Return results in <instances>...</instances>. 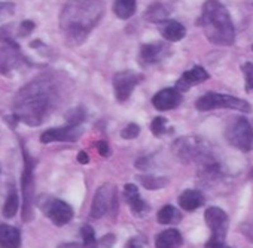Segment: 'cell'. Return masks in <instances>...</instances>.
I'll return each mask as SVG.
<instances>
[{"mask_svg": "<svg viewBox=\"0 0 253 248\" xmlns=\"http://www.w3.org/2000/svg\"><path fill=\"white\" fill-rule=\"evenodd\" d=\"M58 88L52 78L39 76L23 88L14 97V118L27 126H41L57 108Z\"/></svg>", "mask_w": 253, "mask_h": 248, "instance_id": "1", "label": "cell"}, {"mask_svg": "<svg viewBox=\"0 0 253 248\" xmlns=\"http://www.w3.org/2000/svg\"><path fill=\"white\" fill-rule=\"evenodd\" d=\"M104 15L103 0H69L58 18L60 30L72 45H81Z\"/></svg>", "mask_w": 253, "mask_h": 248, "instance_id": "2", "label": "cell"}, {"mask_svg": "<svg viewBox=\"0 0 253 248\" xmlns=\"http://www.w3.org/2000/svg\"><path fill=\"white\" fill-rule=\"evenodd\" d=\"M200 26L211 44L219 47L234 45L235 29L231 15L219 0H207L203 5Z\"/></svg>", "mask_w": 253, "mask_h": 248, "instance_id": "3", "label": "cell"}, {"mask_svg": "<svg viewBox=\"0 0 253 248\" xmlns=\"http://www.w3.org/2000/svg\"><path fill=\"white\" fill-rule=\"evenodd\" d=\"M195 108L198 111H211V109H235L240 112H250L252 106L249 105V102L234 97V96H228V94H220V93H214V91H209L204 96H201L197 102H195Z\"/></svg>", "mask_w": 253, "mask_h": 248, "instance_id": "4", "label": "cell"}, {"mask_svg": "<svg viewBox=\"0 0 253 248\" xmlns=\"http://www.w3.org/2000/svg\"><path fill=\"white\" fill-rule=\"evenodd\" d=\"M204 220L211 230V236L206 242L204 248H223L228 232V215L225 211L217 206H210L204 212Z\"/></svg>", "mask_w": 253, "mask_h": 248, "instance_id": "5", "label": "cell"}, {"mask_svg": "<svg viewBox=\"0 0 253 248\" xmlns=\"http://www.w3.org/2000/svg\"><path fill=\"white\" fill-rule=\"evenodd\" d=\"M225 138L229 145L240 151H250L253 148V129L244 117L234 118L225 129Z\"/></svg>", "mask_w": 253, "mask_h": 248, "instance_id": "6", "label": "cell"}, {"mask_svg": "<svg viewBox=\"0 0 253 248\" xmlns=\"http://www.w3.org/2000/svg\"><path fill=\"white\" fill-rule=\"evenodd\" d=\"M173 153L183 162H201L211 154L206 141L195 136H185L177 139L173 145Z\"/></svg>", "mask_w": 253, "mask_h": 248, "instance_id": "7", "label": "cell"}, {"mask_svg": "<svg viewBox=\"0 0 253 248\" xmlns=\"http://www.w3.org/2000/svg\"><path fill=\"white\" fill-rule=\"evenodd\" d=\"M23 157H24V171H23V177H21L23 220L30 221L33 218V199H35V181H33L35 162L24 147H23Z\"/></svg>", "mask_w": 253, "mask_h": 248, "instance_id": "8", "label": "cell"}, {"mask_svg": "<svg viewBox=\"0 0 253 248\" xmlns=\"http://www.w3.org/2000/svg\"><path fill=\"white\" fill-rule=\"evenodd\" d=\"M41 208L46 214V217L55 224V226H64L73 218V209L69 203L64 200L48 197L41 203Z\"/></svg>", "mask_w": 253, "mask_h": 248, "instance_id": "9", "label": "cell"}, {"mask_svg": "<svg viewBox=\"0 0 253 248\" xmlns=\"http://www.w3.org/2000/svg\"><path fill=\"white\" fill-rule=\"evenodd\" d=\"M139 81H140V76H137L131 70H121V72L115 73V76H113V90H115L116 99L119 102L128 100L133 90L137 87Z\"/></svg>", "mask_w": 253, "mask_h": 248, "instance_id": "10", "label": "cell"}, {"mask_svg": "<svg viewBox=\"0 0 253 248\" xmlns=\"http://www.w3.org/2000/svg\"><path fill=\"white\" fill-rule=\"evenodd\" d=\"M115 202V188L110 184H103L94 194L91 205V217L101 218Z\"/></svg>", "mask_w": 253, "mask_h": 248, "instance_id": "11", "label": "cell"}, {"mask_svg": "<svg viewBox=\"0 0 253 248\" xmlns=\"http://www.w3.org/2000/svg\"><path fill=\"white\" fill-rule=\"evenodd\" d=\"M82 135V130L75 126H66V127H55L43 132L41 135L42 144H51V142H75Z\"/></svg>", "mask_w": 253, "mask_h": 248, "instance_id": "12", "label": "cell"}, {"mask_svg": "<svg viewBox=\"0 0 253 248\" xmlns=\"http://www.w3.org/2000/svg\"><path fill=\"white\" fill-rule=\"evenodd\" d=\"M182 100H183L182 93L176 87L164 88L152 97V105L158 111H170V109L177 108L182 103Z\"/></svg>", "mask_w": 253, "mask_h": 248, "instance_id": "13", "label": "cell"}, {"mask_svg": "<svg viewBox=\"0 0 253 248\" xmlns=\"http://www.w3.org/2000/svg\"><path fill=\"white\" fill-rule=\"evenodd\" d=\"M170 54V47L164 42L143 44L140 47V60L143 64H155Z\"/></svg>", "mask_w": 253, "mask_h": 248, "instance_id": "14", "label": "cell"}, {"mask_svg": "<svg viewBox=\"0 0 253 248\" xmlns=\"http://www.w3.org/2000/svg\"><path fill=\"white\" fill-rule=\"evenodd\" d=\"M209 78H210V75H209V72L203 66H194L189 70H186V72L182 73V76L176 82V88L180 93H185L189 88H192V87H195V85L207 81Z\"/></svg>", "mask_w": 253, "mask_h": 248, "instance_id": "15", "label": "cell"}, {"mask_svg": "<svg viewBox=\"0 0 253 248\" xmlns=\"http://www.w3.org/2000/svg\"><path fill=\"white\" fill-rule=\"evenodd\" d=\"M124 197L128 203L131 212L137 217H145L149 211V205L140 197L139 188L134 184H125L124 187Z\"/></svg>", "mask_w": 253, "mask_h": 248, "instance_id": "16", "label": "cell"}, {"mask_svg": "<svg viewBox=\"0 0 253 248\" xmlns=\"http://www.w3.org/2000/svg\"><path fill=\"white\" fill-rule=\"evenodd\" d=\"M21 232L9 224H0V248H20Z\"/></svg>", "mask_w": 253, "mask_h": 248, "instance_id": "17", "label": "cell"}, {"mask_svg": "<svg viewBox=\"0 0 253 248\" xmlns=\"http://www.w3.org/2000/svg\"><path fill=\"white\" fill-rule=\"evenodd\" d=\"M179 205L182 209L185 211H194L197 208H200L204 203V196L200 190H194V188H188L185 190L180 196H179Z\"/></svg>", "mask_w": 253, "mask_h": 248, "instance_id": "18", "label": "cell"}, {"mask_svg": "<svg viewBox=\"0 0 253 248\" xmlns=\"http://www.w3.org/2000/svg\"><path fill=\"white\" fill-rule=\"evenodd\" d=\"M182 242V235L177 229H167L157 236L155 248H179Z\"/></svg>", "mask_w": 253, "mask_h": 248, "instance_id": "19", "label": "cell"}, {"mask_svg": "<svg viewBox=\"0 0 253 248\" xmlns=\"http://www.w3.org/2000/svg\"><path fill=\"white\" fill-rule=\"evenodd\" d=\"M161 35L169 41V42H177L186 36V29L183 24L174 20H167L166 23L161 24Z\"/></svg>", "mask_w": 253, "mask_h": 248, "instance_id": "20", "label": "cell"}, {"mask_svg": "<svg viewBox=\"0 0 253 248\" xmlns=\"http://www.w3.org/2000/svg\"><path fill=\"white\" fill-rule=\"evenodd\" d=\"M169 9L164 3L161 2H155L152 3L146 12H145V18L149 21V23H154V24H163L167 21V17H169Z\"/></svg>", "mask_w": 253, "mask_h": 248, "instance_id": "21", "label": "cell"}, {"mask_svg": "<svg viewBox=\"0 0 253 248\" xmlns=\"http://www.w3.org/2000/svg\"><path fill=\"white\" fill-rule=\"evenodd\" d=\"M137 0H115L113 12L119 20H128L136 14Z\"/></svg>", "mask_w": 253, "mask_h": 248, "instance_id": "22", "label": "cell"}, {"mask_svg": "<svg viewBox=\"0 0 253 248\" xmlns=\"http://www.w3.org/2000/svg\"><path fill=\"white\" fill-rule=\"evenodd\" d=\"M142 186L148 190H161L169 184V180L164 177H154V175H142L139 177Z\"/></svg>", "mask_w": 253, "mask_h": 248, "instance_id": "23", "label": "cell"}, {"mask_svg": "<svg viewBox=\"0 0 253 248\" xmlns=\"http://www.w3.org/2000/svg\"><path fill=\"white\" fill-rule=\"evenodd\" d=\"M18 208H20V199H18L17 191L12 190L11 194L6 197V202L3 205V215L6 218H14L18 212Z\"/></svg>", "mask_w": 253, "mask_h": 248, "instance_id": "24", "label": "cell"}, {"mask_svg": "<svg viewBox=\"0 0 253 248\" xmlns=\"http://www.w3.org/2000/svg\"><path fill=\"white\" fill-rule=\"evenodd\" d=\"M66 120H67V124H69V126L79 127L81 124L86 120V111H85V108H84V106H76V108H73L70 112H67Z\"/></svg>", "mask_w": 253, "mask_h": 248, "instance_id": "25", "label": "cell"}, {"mask_svg": "<svg viewBox=\"0 0 253 248\" xmlns=\"http://www.w3.org/2000/svg\"><path fill=\"white\" fill-rule=\"evenodd\" d=\"M179 220L177 211L171 205H166L158 212V223L160 224H171Z\"/></svg>", "mask_w": 253, "mask_h": 248, "instance_id": "26", "label": "cell"}, {"mask_svg": "<svg viewBox=\"0 0 253 248\" xmlns=\"http://www.w3.org/2000/svg\"><path fill=\"white\" fill-rule=\"evenodd\" d=\"M81 235H82V239H84V247L85 248H97V239H95V233H94V229L88 224H85L82 229H81Z\"/></svg>", "mask_w": 253, "mask_h": 248, "instance_id": "27", "label": "cell"}, {"mask_svg": "<svg viewBox=\"0 0 253 248\" xmlns=\"http://www.w3.org/2000/svg\"><path fill=\"white\" fill-rule=\"evenodd\" d=\"M151 130H152L154 136H163L164 133H167V120L164 117L154 118V121L151 124Z\"/></svg>", "mask_w": 253, "mask_h": 248, "instance_id": "28", "label": "cell"}, {"mask_svg": "<svg viewBox=\"0 0 253 248\" xmlns=\"http://www.w3.org/2000/svg\"><path fill=\"white\" fill-rule=\"evenodd\" d=\"M15 14V5L12 2H0V23L8 21Z\"/></svg>", "mask_w": 253, "mask_h": 248, "instance_id": "29", "label": "cell"}, {"mask_svg": "<svg viewBox=\"0 0 253 248\" xmlns=\"http://www.w3.org/2000/svg\"><path fill=\"white\" fill-rule=\"evenodd\" d=\"M139 133H140L139 124H136V123H130L128 126H126L125 129H122V130H121V138H124V139H134V138H137V136H139Z\"/></svg>", "mask_w": 253, "mask_h": 248, "instance_id": "30", "label": "cell"}, {"mask_svg": "<svg viewBox=\"0 0 253 248\" xmlns=\"http://www.w3.org/2000/svg\"><path fill=\"white\" fill-rule=\"evenodd\" d=\"M243 73L246 78V88L249 91H253V63L247 62L243 64Z\"/></svg>", "mask_w": 253, "mask_h": 248, "instance_id": "31", "label": "cell"}, {"mask_svg": "<svg viewBox=\"0 0 253 248\" xmlns=\"http://www.w3.org/2000/svg\"><path fill=\"white\" fill-rule=\"evenodd\" d=\"M33 29H35V23L32 20H24L18 26V36H27L33 32Z\"/></svg>", "mask_w": 253, "mask_h": 248, "instance_id": "32", "label": "cell"}, {"mask_svg": "<svg viewBox=\"0 0 253 248\" xmlns=\"http://www.w3.org/2000/svg\"><path fill=\"white\" fill-rule=\"evenodd\" d=\"M145 245H146V238L139 235L128 239V242L125 244V248H145Z\"/></svg>", "mask_w": 253, "mask_h": 248, "instance_id": "33", "label": "cell"}, {"mask_svg": "<svg viewBox=\"0 0 253 248\" xmlns=\"http://www.w3.org/2000/svg\"><path fill=\"white\" fill-rule=\"evenodd\" d=\"M115 235H112V233H109V235H104L101 239H100V242H98V247L100 248H112L113 245H115Z\"/></svg>", "mask_w": 253, "mask_h": 248, "instance_id": "34", "label": "cell"}, {"mask_svg": "<svg viewBox=\"0 0 253 248\" xmlns=\"http://www.w3.org/2000/svg\"><path fill=\"white\" fill-rule=\"evenodd\" d=\"M241 233H243L250 242H253V221H252V223H243V226H241Z\"/></svg>", "mask_w": 253, "mask_h": 248, "instance_id": "35", "label": "cell"}, {"mask_svg": "<svg viewBox=\"0 0 253 248\" xmlns=\"http://www.w3.org/2000/svg\"><path fill=\"white\" fill-rule=\"evenodd\" d=\"M97 150H98V153L103 156V157H107L110 153H109V145L104 142V141H98L97 142Z\"/></svg>", "mask_w": 253, "mask_h": 248, "instance_id": "36", "label": "cell"}, {"mask_svg": "<svg viewBox=\"0 0 253 248\" xmlns=\"http://www.w3.org/2000/svg\"><path fill=\"white\" fill-rule=\"evenodd\" d=\"M78 162H79L81 165H86V163L89 162L88 154H86L85 151H79V154H78Z\"/></svg>", "mask_w": 253, "mask_h": 248, "instance_id": "37", "label": "cell"}, {"mask_svg": "<svg viewBox=\"0 0 253 248\" xmlns=\"http://www.w3.org/2000/svg\"><path fill=\"white\" fill-rule=\"evenodd\" d=\"M58 248H82L79 244H75V242H70V244H61Z\"/></svg>", "mask_w": 253, "mask_h": 248, "instance_id": "38", "label": "cell"}, {"mask_svg": "<svg viewBox=\"0 0 253 248\" xmlns=\"http://www.w3.org/2000/svg\"><path fill=\"white\" fill-rule=\"evenodd\" d=\"M249 175H250V178H252V180H253V169H252V171H250V174H249Z\"/></svg>", "mask_w": 253, "mask_h": 248, "instance_id": "39", "label": "cell"}, {"mask_svg": "<svg viewBox=\"0 0 253 248\" xmlns=\"http://www.w3.org/2000/svg\"><path fill=\"white\" fill-rule=\"evenodd\" d=\"M223 248H231V247H226V245H225V247H223Z\"/></svg>", "mask_w": 253, "mask_h": 248, "instance_id": "40", "label": "cell"}, {"mask_svg": "<svg viewBox=\"0 0 253 248\" xmlns=\"http://www.w3.org/2000/svg\"><path fill=\"white\" fill-rule=\"evenodd\" d=\"M252 50H253V45H252Z\"/></svg>", "mask_w": 253, "mask_h": 248, "instance_id": "41", "label": "cell"}]
</instances>
